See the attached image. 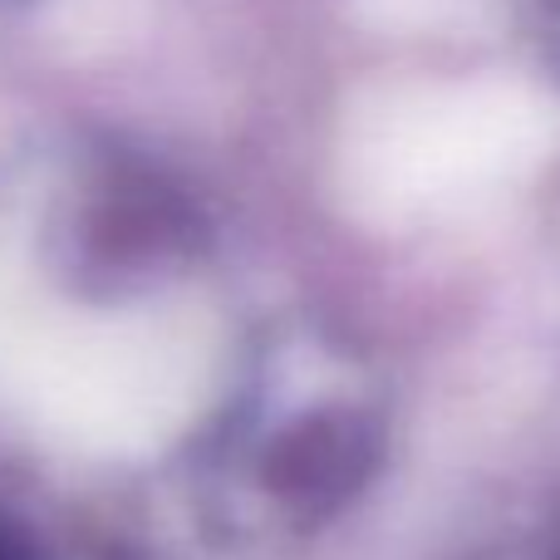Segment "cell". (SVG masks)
<instances>
[{
    "instance_id": "6da1fadb",
    "label": "cell",
    "mask_w": 560,
    "mask_h": 560,
    "mask_svg": "<svg viewBox=\"0 0 560 560\" xmlns=\"http://www.w3.org/2000/svg\"><path fill=\"white\" fill-rule=\"evenodd\" d=\"M374 467V423L364 413H349V408H319L276 438L271 457H266V482L290 512L329 516L369 482Z\"/></svg>"
}]
</instances>
